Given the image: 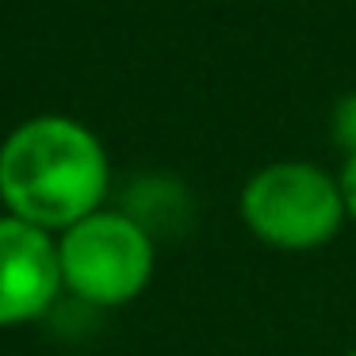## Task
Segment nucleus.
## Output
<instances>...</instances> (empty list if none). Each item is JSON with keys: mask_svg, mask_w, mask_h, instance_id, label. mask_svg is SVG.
<instances>
[{"mask_svg": "<svg viewBox=\"0 0 356 356\" xmlns=\"http://www.w3.org/2000/svg\"><path fill=\"white\" fill-rule=\"evenodd\" d=\"M111 165L100 138L65 115H35L0 146V200L8 215L50 234L104 211Z\"/></svg>", "mask_w": 356, "mask_h": 356, "instance_id": "nucleus-1", "label": "nucleus"}, {"mask_svg": "<svg viewBox=\"0 0 356 356\" xmlns=\"http://www.w3.org/2000/svg\"><path fill=\"white\" fill-rule=\"evenodd\" d=\"M238 215L276 253H318L348 222L341 180L310 161H272L241 184Z\"/></svg>", "mask_w": 356, "mask_h": 356, "instance_id": "nucleus-2", "label": "nucleus"}, {"mask_svg": "<svg viewBox=\"0 0 356 356\" xmlns=\"http://www.w3.org/2000/svg\"><path fill=\"white\" fill-rule=\"evenodd\" d=\"M62 284L88 307H127L157 268L154 234L127 211H96L58 234Z\"/></svg>", "mask_w": 356, "mask_h": 356, "instance_id": "nucleus-3", "label": "nucleus"}, {"mask_svg": "<svg viewBox=\"0 0 356 356\" xmlns=\"http://www.w3.org/2000/svg\"><path fill=\"white\" fill-rule=\"evenodd\" d=\"M62 291L58 238L16 215H0V325L42 318Z\"/></svg>", "mask_w": 356, "mask_h": 356, "instance_id": "nucleus-4", "label": "nucleus"}, {"mask_svg": "<svg viewBox=\"0 0 356 356\" xmlns=\"http://www.w3.org/2000/svg\"><path fill=\"white\" fill-rule=\"evenodd\" d=\"M330 134H333V142H337V149H345V157H356V92L341 96V100L333 104Z\"/></svg>", "mask_w": 356, "mask_h": 356, "instance_id": "nucleus-5", "label": "nucleus"}, {"mask_svg": "<svg viewBox=\"0 0 356 356\" xmlns=\"http://www.w3.org/2000/svg\"><path fill=\"white\" fill-rule=\"evenodd\" d=\"M337 180H341V195H345L348 222L356 226V157H345V165H341Z\"/></svg>", "mask_w": 356, "mask_h": 356, "instance_id": "nucleus-6", "label": "nucleus"}, {"mask_svg": "<svg viewBox=\"0 0 356 356\" xmlns=\"http://www.w3.org/2000/svg\"><path fill=\"white\" fill-rule=\"evenodd\" d=\"M345 356H356V348H348V353H345Z\"/></svg>", "mask_w": 356, "mask_h": 356, "instance_id": "nucleus-7", "label": "nucleus"}]
</instances>
